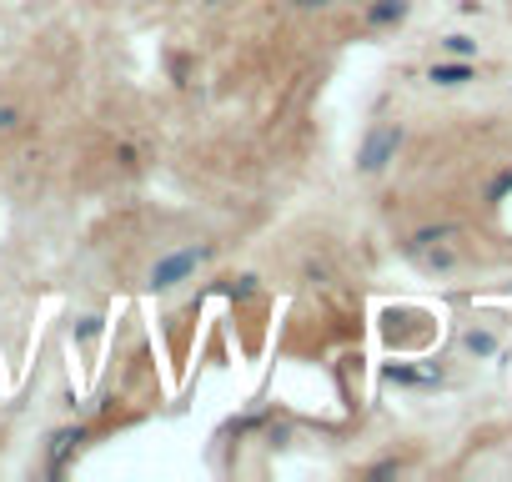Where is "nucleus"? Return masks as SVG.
Segmentation results:
<instances>
[{
    "label": "nucleus",
    "mask_w": 512,
    "mask_h": 482,
    "mask_svg": "<svg viewBox=\"0 0 512 482\" xmlns=\"http://www.w3.org/2000/svg\"><path fill=\"white\" fill-rule=\"evenodd\" d=\"M397 146H402V131H397V126H377V131L362 141L357 166H362V171H382V166L397 156Z\"/></svg>",
    "instance_id": "nucleus-1"
},
{
    "label": "nucleus",
    "mask_w": 512,
    "mask_h": 482,
    "mask_svg": "<svg viewBox=\"0 0 512 482\" xmlns=\"http://www.w3.org/2000/svg\"><path fill=\"white\" fill-rule=\"evenodd\" d=\"M206 257V247H186V252H171L166 262H156V272H151V287L156 292H166V287H176L181 277H191L196 272V262Z\"/></svg>",
    "instance_id": "nucleus-2"
},
{
    "label": "nucleus",
    "mask_w": 512,
    "mask_h": 482,
    "mask_svg": "<svg viewBox=\"0 0 512 482\" xmlns=\"http://www.w3.org/2000/svg\"><path fill=\"white\" fill-rule=\"evenodd\" d=\"M86 442V427H61V432H51V472H66V462H71V452Z\"/></svg>",
    "instance_id": "nucleus-3"
},
{
    "label": "nucleus",
    "mask_w": 512,
    "mask_h": 482,
    "mask_svg": "<svg viewBox=\"0 0 512 482\" xmlns=\"http://www.w3.org/2000/svg\"><path fill=\"white\" fill-rule=\"evenodd\" d=\"M402 16H407V0H372V6H367L372 26H397Z\"/></svg>",
    "instance_id": "nucleus-4"
},
{
    "label": "nucleus",
    "mask_w": 512,
    "mask_h": 482,
    "mask_svg": "<svg viewBox=\"0 0 512 482\" xmlns=\"http://www.w3.org/2000/svg\"><path fill=\"white\" fill-rule=\"evenodd\" d=\"M432 81L437 86H462V81H472V66H432Z\"/></svg>",
    "instance_id": "nucleus-5"
},
{
    "label": "nucleus",
    "mask_w": 512,
    "mask_h": 482,
    "mask_svg": "<svg viewBox=\"0 0 512 482\" xmlns=\"http://www.w3.org/2000/svg\"><path fill=\"white\" fill-rule=\"evenodd\" d=\"M387 382H437V372H412V367H387Z\"/></svg>",
    "instance_id": "nucleus-6"
},
{
    "label": "nucleus",
    "mask_w": 512,
    "mask_h": 482,
    "mask_svg": "<svg viewBox=\"0 0 512 482\" xmlns=\"http://www.w3.org/2000/svg\"><path fill=\"white\" fill-rule=\"evenodd\" d=\"M442 46H447L452 56H472V41H467V36H447Z\"/></svg>",
    "instance_id": "nucleus-7"
},
{
    "label": "nucleus",
    "mask_w": 512,
    "mask_h": 482,
    "mask_svg": "<svg viewBox=\"0 0 512 482\" xmlns=\"http://www.w3.org/2000/svg\"><path fill=\"white\" fill-rule=\"evenodd\" d=\"M251 282H256V277H236V282L226 287V297H251V292H256Z\"/></svg>",
    "instance_id": "nucleus-8"
},
{
    "label": "nucleus",
    "mask_w": 512,
    "mask_h": 482,
    "mask_svg": "<svg viewBox=\"0 0 512 482\" xmlns=\"http://www.w3.org/2000/svg\"><path fill=\"white\" fill-rule=\"evenodd\" d=\"M467 347H472L477 357H487V352H492V337H487V332H472V337H467Z\"/></svg>",
    "instance_id": "nucleus-9"
},
{
    "label": "nucleus",
    "mask_w": 512,
    "mask_h": 482,
    "mask_svg": "<svg viewBox=\"0 0 512 482\" xmlns=\"http://www.w3.org/2000/svg\"><path fill=\"white\" fill-rule=\"evenodd\" d=\"M96 332H101V317H81L76 322V337H96Z\"/></svg>",
    "instance_id": "nucleus-10"
},
{
    "label": "nucleus",
    "mask_w": 512,
    "mask_h": 482,
    "mask_svg": "<svg viewBox=\"0 0 512 482\" xmlns=\"http://www.w3.org/2000/svg\"><path fill=\"white\" fill-rule=\"evenodd\" d=\"M16 121H21V116H16V111H11V106H0V131H11V126H16Z\"/></svg>",
    "instance_id": "nucleus-11"
},
{
    "label": "nucleus",
    "mask_w": 512,
    "mask_h": 482,
    "mask_svg": "<svg viewBox=\"0 0 512 482\" xmlns=\"http://www.w3.org/2000/svg\"><path fill=\"white\" fill-rule=\"evenodd\" d=\"M302 11H322V6H332V0H297Z\"/></svg>",
    "instance_id": "nucleus-12"
},
{
    "label": "nucleus",
    "mask_w": 512,
    "mask_h": 482,
    "mask_svg": "<svg viewBox=\"0 0 512 482\" xmlns=\"http://www.w3.org/2000/svg\"><path fill=\"white\" fill-rule=\"evenodd\" d=\"M206 6H216V0H206Z\"/></svg>",
    "instance_id": "nucleus-13"
}]
</instances>
